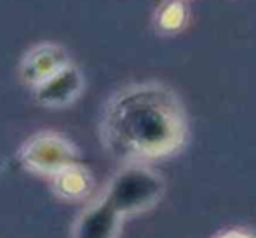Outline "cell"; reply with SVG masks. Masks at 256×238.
<instances>
[{
  "instance_id": "1",
  "label": "cell",
  "mask_w": 256,
  "mask_h": 238,
  "mask_svg": "<svg viewBox=\"0 0 256 238\" xmlns=\"http://www.w3.org/2000/svg\"><path fill=\"white\" fill-rule=\"evenodd\" d=\"M188 113L178 92L157 80L118 89L100 118L103 148L122 165L152 164L178 155L188 143Z\"/></svg>"
},
{
  "instance_id": "2",
  "label": "cell",
  "mask_w": 256,
  "mask_h": 238,
  "mask_svg": "<svg viewBox=\"0 0 256 238\" xmlns=\"http://www.w3.org/2000/svg\"><path fill=\"white\" fill-rule=\"evenodd\" d=\"M166 193V181L145 164L124 165L103 193L78 214L72 238H118L128 218L154 209Z\"/></svg>"
},
{
  "instance_id": "3",
  "label": "cell",
  "mask_w": 256,
  "mask_h": 238,
  "mask_svg": "<svg viewBox=\"0 0 256 238\" xmlns=\"http://www.w3.org/2000/svg\"><path fill=\"white\" fill-rule=\"evenodd\" d=\"M20 164L32 172L54 176L74 164H78V151L75 144L56 132H40L21 146Z\"/></svg>"
},
{
  "instance_id": "4",
  "label": "cell",
  "mask_w": 256,
  "mask_h": 238,
  "mask_svg": "<svg viewBox=\"0 0 256 238\" xmlns=\"http://www.w3.org/2000/svg\"><path fill=\"white\" fill-rule=\"evenodd\" d=\"M84 75L75 64L68 63L60 71L34 87L35 99L46 108H66L84 92Z\"/></svg>"
},
{
  "instance_id": "5",
  "label": "cell",
  "mask_w": 256,
  "mask_h": 238,
  "mask_svg": "<svg viewBox=\"0 0 256 238\" xmlns=\"http://www.w3.org/2000/svg\"><path fill=\"white\" fill-rule=\"evenodd\" d=\"M70 63L68 52L58 44H38L24 52L20 64L21 80L30 87H37L49 77H52L56 71Z\"/></svg>"
},
{
  "instance_id": "6",
  "label": "cell",
  "mask_w": 256,
  "mask_h": 238,
  "mask_svg": "<svg viewBox=\"0 0 256 238\" xmlns=\"http://www.w3.org/2000/svg\"><path fill=\"white\" fill-rule=\"evenodd\" d=\"M190 2L188 0H162L152 17L154 30L160 37H174L188 28Z\"/></svg>"
},
{
  "instance_id": "7",
  "label": "cell",
  "mask_w": 256,
  "mask_h": 238,
  "mask_svg": "<svg viewBox=\"0 0 256 238\" xmlns=\"http://www.w3.org/2000/svg\"><path fill=\"white\" fill-rule=\"evenodd\" d=\"M54 193L64 200H82L94 186L91 172L80 164H74L52 178Z\"/></svg>"
},
{
  "instance_id": "8",
  "label": "cell",
  "mask_w": 256,
  "mask_h": 238,
  "mask_svg": "<svg viewBox=\"0 0 256 238\" xmlns=\"http://www.w3.org/2000/svg\"><path fill=\"white\" fill-rule=\"evenodd\" d=\"M214 238H256V232L248 228H228L220 232Z\"/></svg>"
},
{
  "instance_id": "9",
  "label": "cell",
  "mask_w": 256,
  "mask_h": 238,
  "mask_svg": "<svg viewBox=\"0 0 256 238\" xmlns=\"http://www.w3.org/2000/svg\"><path fill=\"white\" fill-rule=\"evenodd\" d=\"M0 169H2V160H0Z\"/></svg>"
}]
</instances>
